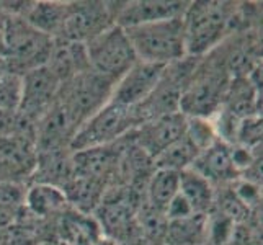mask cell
Here are the masks:
<instances>
[{"instance_id":"277c9868","label":"cell","mask_w":263,"mask_h":245,"mask_svg":"<svg viewBox=\"0 0 263 245\" xmlns=\"http://www.w3.org/2000/svg\"><path fill=\"white\" fill-rule=\"evenodd\" d=\"M2 33L8 72L22 77L48 64L54 40L33 28L23 16H7Z\"/></svg>"},{"instance_id":"cb8c5ba5","label":"cell","mask_w":263,"mask_h":245,"mask_svg":"<svg viewBox=\"0 0 263 245\" xmlns=\"http://www.w3.org/2000/svg\"><path fill=\"white\" fill-rule=\"evenodd\" d=\"M185 136L198 152H203L214 141H217L213 121L208 120V118H188Z\"/></svg>"},{"instance_id":"5bb4252c","label":"cell","mask_w":263,"mask_h":245,"mask_svg":"<svg viewBox=\"0 0 263 245\" xmlns=\"http://www.w3.org/2000/svg\"><path fill=\"white\" fill-rule=\"evenodd\" d=\"M46 67L59 79L61 84L87 72L90 69V62L85 44L67 40H54Z\"/></svg>"},{"instance_id":"7c38bea8","label":"cell","mask_w":263,"mask_h":245,"mask_svg":"<svg viewBox=\"0 0 263 245\" xmlns=\"http://www.w3.org/2000/svg\"><path fill=\"white\" fill-rule=\"evenodd\" d=\"M188 5L190 2H185V0H134V2H121L116 13L115 25L126 30L131 28V26L183 16Z\"/></svg>"},{"instance_id":"5b68a950","label":"cell","mask_w":263,"mask_h":245,"mask_svg":"<svg viewBox=\"0 0 263 245\" xmlns=\"http://www.w3.org/2000/svg\"><path fill=\"white\" fill-rule=\"evenodd\" d=\"M139 126L134 108L108 102L80 126L74 139L70 141V152L84 150L90 147L108 146L128 136Z\"/></svg>"},{"instance_id":"ba28073f","label":"cell","mask_w":263,"mask_h":245,"mask_svg":"<svg viewBox=\"0 0 263 245\" xmlns=\"http://www.w3.org/2000/svg\"><path fill=\"white\" fill-rule=\"evenodd\" d=\"M121 2H69V13L64 28L56 40H67L87 44L95 36L115 25Z\"/></svg>"},{"instance_id":"8992f818","label":"cell","mask_w":263,"mask_h":245,"mask_svg":"<svg viewBox=\"0 0 263 245\" xmlns=\"http://www.w3.org/2000/svg\"><path fill=\"white\" fill-rule=\"evenodd\" d=\"M116 82L97 74L92 69L76 76L61 85L58 100L80 128L90 116L110 102ZM79 131V129H77Z\"/></svg>"},{"instance_id":"9a60e30c","label":"cell","mask_w":263,"mask_h":245,"mask_svg":"<svg viewBox=\"0 0 263 245\" xmlns=\"http://www.w3.org/2000/svg\"><path fill=\"white\" fill-rule=\"evenodd\" d=\"M72 177H74V168H72L70 149L43 150L36 156V165L30 183H46L62 190Z\"/></svg>"},{"instance_id":"3957f363","label":"cell","mask_w":263,"mask_h":245,"mask_svg":"<svg viewBox=\"0 0 263 245\" xmlns=\"http://www.w3.org/2000/svg\"><path fill=\"white\" fill-rule=\"evenodd\" d=\"M124 31L133 44L138 61L168 66L186 56L183 16L131 26Z\"/></svg>"},{"instance_id":"603a6c76","label":"cell","mask_w":263,"mask_h":245,"mask_svg":"<svg viewBox=\"0 0 263 245\" xmlns=\"http://www.w3.org/2000/svg\"><path fill=\"white\" fill-rule=\"evenodd\" d=\"M198 150L195 146L183 136L180 141L172 144L168 149L154 159V167L156 168H167V170H175L181 172L192 167V163L198 157Z\"/></svg>"},{"instance_id":"2e32d148","label":"cell","mask_w":263,"mask_h":245,"mask_svg":"<svg viewBox=\"0 0 263 245\" xmlns=\"http://www.w3.org/2000/svg\"><path fill=\"white\" fill-rule=\"evenodd\" d=\"M69 208L61 188L46 183H30L25 193V210L36 219H52Z\"/></svg>"},{"instance_id":"ffe728a7","label":"cell","mask_w":263,"mask_h":245,"mask_svg":"<svg viewBox=\"0 0 263 245\" xmlns=\"http://www.w3.org/2000/svg\"><path fill=\"white\" fill-rule=\"evenodd\" d=\"M167 245H208V214H192L167 222Z\"/></svg>"},{"instance_id":"7a4b0ae2","label":"cell","mask_w":263,"mask_h":245,"mask_svg":"<svg viewBox=\"0 0 263 245\" xmlns=\"http://www.w3.org/2000/svg\"><path fill=\"white\" fill-rule=\"evenodd\" d=\"M239 2L196 0L183 15L186 56L201 58L232 33V20Z\"/></svg>"},{"instance_id":"ac0fdd59","label":"cell","mask_w":263,"mask_h":245,"mask_svg":"<svg viewBox=\"0 0 263 245\" xmlns=\"http://www.w3.org/2000/svg\"><path fill=\"white\" fill-rule=\"evenodd\" d=\"M69 13V2H56V0H41L31 2L23 18L33 28L48 34L49 38L56 40L61 36L64 28L66 18Z\"/></svg>"},{"instance_id":"d6986e66","label":"cell","mask_w":263,"mask_h":245,"mask_svg":"<svg viewBox=\"0 0 263 245\" xmlns=\"http://www.w3.org/2000/svg\"><path fill=\"white\" fill-rule=\"evenodd\" d=\"M106 190L108 188L100 181L82 177H72L66 186L62 188V192H64L67 204L72 206V210H76L80 214L90 216V213L97 211V208L102 204Z\"/></svg>"},{"instance_id":"30bf717a","label":"cell","mask_w":263,"mask_h":245,"mask_svg":"<svg viewBox=\"0 0 263 245\" xmlns=\"http://www.w3.org/2000/svg\"><path fill=\"white\" fill-rule=\"evenodd\" d=\"M186 121L188 118L181 111H177L142 123L133 129L134 144L154 160L172 144L183 138L186 131Z\"/></svg>"},{"instance_id":"f546056e","label":"cell","mask_w":263,"mask_h":245,"mask_svg":"<svg viewBox=\"0 0 263 245\" xmlns=\"http://www.w3.org/2000/svg\"><path fill=\"white\" fill-rule=\"evenodd\" d=\"M93 245H118V243L111 239H108V237H100Z\"/></svg>"},{"instance_id":"d6a6232c","label":"cell","mask_w":263,"mask_h":245,"mask_svg":"<svg viewBox=\"0 0 263 245\" xmlns=\"http://www.w3.org/2000/svg\"><path fill=\"white\" fill-rule=\"evenodd\" d=\"M4 72H7V66H5V61L0 59V74H4Z\"/></svg>"},{"instance_id":"8fae6325","label":"cell","mask_w":263,"mask_h":245,"mask_svg":"<svg viewBox=\"0 0 263 245\" xmlns=\"http://www.w3.org/2000/svg\"><path fill=\"white\" fill-rule=\"evenodd\" d=\"M165 67L167 66L138 61L118 80L111 95V102L128 108H136L141 105L159 84Z\"/></svg>"},{"instance_id":"e0dca14e","label":"cell","mask_w":263,"mask_h":245,"mask_svg":"<svg viewBox=\"0 0 263 245\" xmlns=\"http://www.w3.org/2000/svg\"><path fill=\"white\" fill-rule=\"evenodd\" d=\"M222 108L237 120L261 116V92L255 88L249 77L232 79Z\"/></svg>"},{"instance_id":"44dd1931","label":"cell","mask_w":263,"mask_h":245,"mask_svg":"<svg viewBox=\"0 0 263 245\" xmlns=\"http://www.w3.org/2000/svg\"><path fill=\"white\" fill-rule=\"evenodd\" d=\"M181 196L193 210L195 214H208L214 204V186L198 175L195 170L186 168L180 172V192Z\"/></svg>"},{"instance_id":"4fadbf2b","label":"cell","mask_w":263,"mask_h":245,"mask_svg":"<svg viewBox=\"0 0 263 245\" xmlns=\"http://www.w3.org/2000/svg\"><path fill=\"white\" fill-rule=\"evenodd\" d=\"M190 168L206 178L213 186H226L239 180V172L235 170L232 160V146L221 139L199 152Z\"/></svg>"},{"instance_id":"52a82bcc","label":"cell","mask_w":263,"mask_h":245,"mask_svg":"<svg viewBox=\"0 0 263 245\" xmlns=\"http://www.w3.org/2000/svg\"><path fill=\"white\" fill-rule=\"evenodd\" d=\"M85 48L90 69L116 84L138 62L128 34L118 25L110 26L90 40Z\"/></svg>"},{"instance_id":"f1b7e54d","label":"cell","mask_w":263,"mask_h":245,"mask_svg":"<svg viewBox=\"0 0 263 245\" xmlns=\"http://www.w3.org/2000/svg\"><path fill=\"white\" fill-rule=\"evenodd\" d=\"M0 181H18V183L28 185V178L2 157H0Z\"/></svg>"},{"instance_id":"83f0119b","label":"cell","mask_w":263,"mask_h":245,"mask_svg":"<svg viewBox=\"0 0 263 245\" xmlns=\"http://www.w3.org/2000/svg\"><path fill=\"white\" fill-rule=\"evenodd\" d=\"M195 214L193 210L190 208V204L186 203V199L181 196L180 193L172 199L170 204L167 206L165 210V217L167 221H174V219H181V217H188Z\"/></svg>"},{"instance_id":"4316f807","label":"cell","mask_w":263,"mask_h":245,"mask_svg":"<svg viewBox=\"0 0 263 245\" xmlns=\"http://www.w3.org/2000/svg\"><path fill=\"white\" fill-rule=\"evenodd\" d=\"M261 144V116H250L240 120L237 134H235V144L246 149H253Z\"/></svg>"},{"instance_id":"d4e9b609","label":"cell","mask_w":263,"mask_h":245,"mask_svg":"<svg viewBox=\"0 0 263 245\" xmlns=\"http://www.w3.org/2000/svg\"><path fill=\"white\" fill-rule=\"evenodd\" d=\"M22 98V77L4 72L0 74V111H18Z\"/></svg>"},{"instance_id":"6da1fadb","label":"cell","mask_w":263,"mask_h":245,"mask_svg":"<svg viewBox=\"0 0 263 245\" xmlns=\"http://www.w3.org/2000/svg\"><path fill=\"white\" fill-rule=\"evenodd\" d=\"M231 74L217 48L199 58L180 98V111L186 118H211L221 110L231 84Z\"/></svg>"},{"instance_id":"1f68e13d","label":"cell","mask_w":263,"mask_h":245,"mask_svg":"<svg viewBox=\"0 0 263 245\" xmlns=\"http://www.w3.org/2000/svg\"><path fill=\"white\" fill-rule=\"evenodd\" d=\"M7 16H8V15L2 10V8H0V30H4V25H5Z\"/></svg>"},{"instance_id":"4dcf8cb0","label":"cell","mask_w":263,"mask_h":245,"mask_svg":"<svg viewBox=\"0 0 263 245\" xmlns=\"http://www.w3.org/2000/svg\"><path fill=\"white\" fill-rule=\"evenodd\" d=\"M0 59H5V41L2 30H0Z\"/></svg>"},{"instance_id":"484cf974","label":"cell","mask_w":263,"mask_h":245,"mask_svg":"<svg viewBox=\"0 0 263 245\" xmlns=\"http://www.w3.org/2000/svg\"><path fill=\"white\" fill-rule=\"evenodd\" d=\"M25 183L18 181H0V211L18 213L25 208Z\"/></svg>"},{"instance_id":"7402d4cb","label":"cell","mask_w":263,"mask_h":245,"mask_svg":"<svg viewBox=\"0 0 263 245\" xmlns=\"http://www.w3.org/2000/svg\"><path fill=\"white\" fill-rule=\"evenodd\" d=\"M180 192V172L156 168L146 185L144 201L156 210L165 213L167 206Z\"/></svg>"},{"instance_id":"9c48e42d","label":"cell","mask_w":263,"mask_h":245,"mask_svg":"<svg viewBox=\"0 0 263 245\" xmlns=\"http://www.w3.org/2000/svg\"><path fill=\"white\" fill-rule=\"evenodd\" d=\"M61 82L52 72L43 66L22 76V98L18 113L34 124L58 102Z\"/></svg>"}]
</instances>
